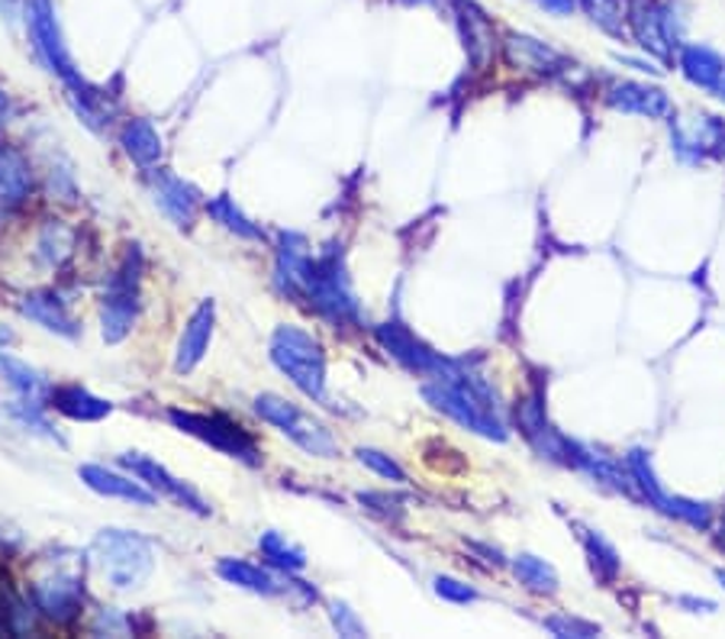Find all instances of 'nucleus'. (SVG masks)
Returning a JSON list of instances; mask_svg holds the SVG:
<instances>
[{
    "label": "nucleus",
    "mask_w": 725,
    "mask_h": 639,
    "mask_svg": "<svg viewBox=\"0 0 725 639\" xmlns=\"http://www.w3.org/2000/svg\"><path fill=\"white\" fill-rule=\"evenodd\" d=\"M306 294L313 298L316 310L332 320H349L359 313V303L352 298V288L345 281V271L339 259H320L306 269Z\"/></svg>",
    "instance_id": "1a4fd4ad"
},
{
    "label": "nucleus",
    "mask_w": 725,
    "mask_h": 639,
    "mask_svg": "<svg viewBox=\"0 0 725 639\" xmlns=\"http://www.w3.org/2000/svg\"><path fill=\"white\" fill-rule=\"evenodd\" d=\"M259 549H262V556L271 566H278V569H284V572H300V569L306 566L303 549H298L294 542H288V539L281 537V533H274V530H271V533H262Z\"/></svg>",
    "instance_id": "c85d7f7f"
},
{
    "label": "nucleus",
    "mask_w": 725,
    "mask_h": 639,
    "mask_svg": "<svg viewBox=\"0 0 725 639\" xmlns=\"http://www.w3.org/2000/svg\"><path fill=\"white\" fill-rule=\"evenodd\" d=\"M10 339H13V333H10V330H7V327H0V346H7V342H10Z\"/></svg>",
    "instance_id": "a19ab883"
},
{
    "label": "nucleus",
    "mask_w": 725,
    "mask_h": 639,
    "mask_svg": "<svg viewBox=\"0 0 725 639\" xmlns=\"http://www.w3.org/2000/svg\"><path fill=\"white\" fill-rule=\"evenodd\" d=\"M452 7H455L459 27H462L464 49L474 59V66H481L494 49V27L474 0H452Z\"/></svg>",
    "instance_id": "aec40b11"
},
{
    "label": "nucleus",
    "mask_w": 725,
    "mask_h": 639,
    "mask_svg": "<svg viewBox=\"0 0 725 639\" xmlns=\"http://www.w3.org/2000/svg\"><path fill=\"white\" fill-rule=\"evenodd\" d=\"M78 478L91 488V491H98L103 498H120V501H127V505H139V507H152L155 505V491L152 488H145L142 481H132L127 475H117V471L103 469V466H81L78 469Z\"/></svg>",
    "instance_id": "dca6fc26"
},
{
    "label": "nucleus",
    "mask_w": 725,
    "mask_h": 639,
    "mask_svg": "<svg viewBox=\"0 0 725 639\" xmlns=\"http://www.w3.org/2000/svg\"><path fill=\"white\" fill-rule=\"evenodd\" d=\"M503 52L510 59V66L526 68V71H561L567 66V59L561 56L555 46L535 39V36H523V33H510L503 39Z\"/></svg>",
    "instance_id": "6ab92c4d"
},
{
    "label": "nucleus",
    "mask_w": 725,
    "mask_h": 639,
    "mask_svg": "<svg viewBox=\"0 0 725 639\" xmlns=\"http://www.w3.org/2000/svg\"><path fill=\"white\" fill-rule=\"evenodd\" d=\"M377 339H381V346L394 356L400 366H406V369L416 371V375L445 378V375H452V371L459 369V362H452V359L432 352L426 342H420V339L413 337L406 327H400V323H384V327H377Z\"/></svg>",
    "instance_id": "9d476101"
},
{
    "label": "nucleus",
    "mask_w": 725,
    "mask_h": 639,
    "mask_svg": "<svg viewBox=\"0 0 725 639\" xmlns=\"http://www.w3.org/2000/svg\"><path fill=\"white\" fill-rule=\"evenodd\" d=\"M423 398L435 410H442L445 417H452L459 427L477 433V437L496 439V442L506 439V427L496 417V395L481 378L464 375L462 366L445 378H435V381L423 385Z\"/></svg>",
    "instance_id": "f257e3e1"
},
{
    "label": "nucleus",
    "mask_w": 725,
    "mask_h": 639,
    "mask_svg": "<svg viewBox=\"0 0 725 639\" xmlns=\"http://www.w3.org/2000/svg\"><path fill=\"white\" fill-rule=\"evenodd\" d=\"M23 317H30L33 323H39L42 330H49V333H59V337H74L78 330H74V320H71V313H68V307L56 294H30L27 301H23Z\"/></svg>",
    "instance_id": "4be33fe9"
},
{
    "label": "nucleus",
    "mask_w": 725,
    "mask_h": 639,
    "mask_svg": "<svg viewBox=\"0 0 725 639\" xmlns=\"http://www.w3.org/2000/svg\"><path fill=\"white\" fill-rule=\"evenodd\" d=\"M432 591L442 598V601H452V605H474L481 595L467 585V581H459L452 575H435L432 578Z\"/></svg>",
    "instance_id": "473e14b6"
},
{
    "label": "nucleus",
    "mask_w": 725,
    "mask_h": 639,
    "mask_svg": "<svg viewBox=\"0 0 725 639\" xmlns=\"http://www.w3.org/2000/svg\"><path fill=\"white\" fill-rule=\"evenodd\" d=\"M33 595L39 610L46 617L59 620V623H68L81 610V585H78V575L74 572L56 569L52 575L39 578L33 585Z\"/></svg>",
    "instance_id": "ddd939ff"
},
{
    "label": "nucleus",
    "mask_w": 725,
    "mask_h": 639,
    "mask_svg": "<svg viewBox=\"0 0 725 639\" xmlns=\"http://www.w3.org/2000/svg\"><path fill=\"white\" fill-rule=\"evenodd\" d=\"M207 210H210V217H213L217 223H223L232 233L245 236V239H259V236H262L239 210H235V203H232L230 198H217L213 203H207Z\"/></svg>",
    "instance_id": "7c9ffc66"
},
{
    "label": "nucleus",
    "mask_w": 725,
    "mask_h": 639,
    "mask_svg": "<svg viewBox=\"0 0 725 639\" xmlns=\"http://www.w3.org/2000/svg\"><path fill=\"white\" fill-rule=\"evenodd\" d=\"M135 269L120 271L110 284V294L103 298V339L107 342H120L132 330V320H135V307H139V294H135Z\"/></svg>",
    "instance_id": "f8f14e48"
},
{
    "label": "nucleus",
    "mask_w": 725,
    "mask_h": 639,
    "mask_svg": "<svg viewBox=\"0 0 725 639\" xmlns=\"http://www.w3.org/2000/svg\"><path fill=\"white\" fill-rule=\"evenodd\" d=\"M626 466L632 469V475H635V481H638V491H642V501H645V505L655 507L661 513H667V517H674V520H684V523H691L696 530H709V527H713V510H709V505L687 501V498H674V495L664 491V485H661L658 478H655V471H652V462H648L645 449H632L626 456Z\"/></svg>",
    "instance_id": "6e6552de"
},
{
    "label": "nucleus",
    "mask_w": 725,
    "mask_h": 639,
    "mask_svg": "<svg viewBox=\"0 0 725 639\" xmlns=\"http://www.w3.org/2000/svg\"><path fill=\"white\" fill-rule=\"evenodd\" d=\"M13 413H17V420L23 423V427H30V430H36V433H42V437L49 439H59L56 433H52V423L36 410V405H17L13 407ZM62 442V439H59Z\"/></svg>",
    "instance_id": "c9c22d12"
},
{
    "label": "nucleus",
    "mask_w": 725,
    "mask_h": 639,
    "mask_svg": "<svg viewBox=\"0 0 725 639\" xmlns=\"http://www.w3.org/2000/svg\"><path fill=\"white\" fill-rule=\"evenodd\" d=\"M123 466H127L142 485H149L155 495H165V498H171L178 507H188V510H194L200 517L210 513V505L200 498L198 491H194L188 481H181V478H174L168 469H162L159 462H152V459H145V456H135V452H127V456H123Z\"/></svg>",
    "instance_id": "9b49d317"
},
{
    "label": "nucleus",
    "mask_w": 725,
    "mask_h": 639,
    "mask_svg": "<svg viewBox=\"0 0 725 639\" xmlns=\"http://www.w3.org/2000/svg\"><path fill=\"white\" fill-rule=\"evenodd\" d=\"M359 462L367 466V469L374 471V475H381V478H387V481H394V485H403L406 481V471L396 466V459H391L387 452H381V449H359Z\"/></svg>",
    "instance_id": "72a5a7b5"
},
{
    "label": "nucleus",
    "mask_w": 725,
    "mask_h": 639,
    "mask_svg": "<svg viewBox=\"0 0 725 639\" xmlns=\"http://www.w3.org/2000/svg\"><path fill=\"white\" fill-rule=\"evenodd\" d=\"M400 3H406V7H429V3H435V0H400Z\"/></svg>",
    "instance_id": "ea45409f"
},
{
    "label": "nucleus",
    "mask_w": 725,
    "mask_h": 639,
    "mask_svg": "<svg viewBox=\"0 0 725 639\" xmlns=\"http://www.w3.org/2000/svg\"><path fill=\"white\" fill-rule=\"evenodd\" d=\"M545 13H552V17H571L581 3L577 0H535Z\"/></svg>",
    "instance_id": "e433bc0d"
},
{
    "label": "nucleus",
    "mask_w": 725,
    "mask_h": 639,
    "mask_svg": "<svg viewBox=\"0 0 725 639\" xmlns=\"http://www.w3.org/2000/svg\"><path fill=\"white\" fill-rule=\"evenodd\" d=\"M677 605L681 607H693L696 613L703 610V613H709V610H716V605L713 601H696V598H677Z\"/></svg>",
    "instance_id": "4c0bfd02"
},
{
    "label": "nucleus",
    "mask_w": 725,
    "mask_h": 639,
    "mask_svg": "<svg viewBox=\"0 0 725 639\" xmlns=\"http://www.w3.org/2000/svg\"><path fill=\"white\" fill-rule=\"evenodd\" d=\"M94 559L103 581L113 591H139L155 569V556L149 539L127 530H103L94 539Z\"/></svg>",
    "instance_id": "f03ea898"
},
{
    "label": "nucleus",
    "mask_w": 725,
    "mask_h": 639,
    "mask_svg": "<svg viewBox=\"0 0 725 639\" xmlns=\"http://www.w3.org/2000/svg\"><path fill=\"white\" fill-rule=\"evenodd\" d=\"M271 362L291 378L310 401L326 395V356L323 346L300 327H278L271 337Z\"/></svg>",
    "instance_id": "7ed1b4c3"
},
{
    "label": "nucleus",
    "mask_w": 725,
    "mask_h": 639,
    "mask_svg": "<svg viewBox=\"0 0 725 639\" xmlns=\"http://www.w3.org/2000/svg\"><path fill=\"white\" fill-rule=\"evenodd\" d=\"M332 617V627L339 630V637H364V623L355 617V610L349 605H332L330 610Z\"/></svg>",
    "instance_id": "f704fd0d"
},
{
    "label": "nucleus",
    "mask_w": 725,
    "mask_h": 639,
    "mask_svg": "<svg viewBox=\"0 0 725 639\" xmlns=\"http://www.w3.org/2000/svg\"><path fill=\"white\" fill-rule=\"evenodd\" d=\"M716 575H719V581H723V585H725V572H723V569H719V572H716Z\"/></svg>",
    "instance_id": "79ce46f5"
},
{
    "label": "nucleus",
    "mask_w": 725,
    "mask_h": 639,
    "mask_svg": "<svg viewBox=\"0 0 725 639\" xmlns=\"http://www.w3.org/2000/svg\"><path fill=\"white\" fill-rule=\"evenodd\" d=\"M0 378H3L13 391L30 395V398H36V395L42 391V375L30 369L27 362L13 359V356H3V352H0Z\"/></svg>",
    "instance_id": "c756f323"
},
{
    "label": "nucleus",
    "mask_w": 725,
    "mask_h": 639,
    "mask_svg": "<svg viewBox=\"0 0 725 639\" xmlns=\"http://www.w3.org/2000/svg\"><path fill=\"white\" fill-rule=\"evenodd\" d=\"M7 120H10V98L0 91V127H3Z\"/></svg>",
    "instance_id": "58836bf2"
},
{
    "label": "nucleus",
    "mask_w": 725,
    "mask_h": 639,
    "mask_svg": "<svg viewBox=\"0 0 725 639\" xmlns=\"http://www.w3.org/2000/svg\"><path fill=\"white\" fill-rule=\"evenodd\" d=\"M626 27L628 39L661 62L674 59V52L681 49L684 23L677 20V10L664 0H628Z\"/></svg>",
    "instance_id": "20e7f679"
},
{
    "label": "nucleus",
    "mask_w": 725,
    "mask_h": 639,
    "mask_svg": "<svg viewBox=\"0 0 725 639\" xmlns=\"http://www.w3.org/2000/svg\"><path fill=\"white\" fill-rule=\"evenodd\" d=\"M52 405H56L59 413H66L68 420H78V423H94V420H103L113 410L103 398H94L91 391H84L78 385L56 388L52 391Z\"/></svg>",
    "instance_id": "412c9836"
},
{
    "label": "nucleus",
    "mask_w": 725,
    "mask_h": 639,
    "mask_svg": "<svg viewBox=\"0 0 725 639\" xmlns=\"http://www.w3.org/2000/svg\"><path fill=\"white\" fill-rule=\"evenodd\" d=\"M217 572H220L223 581H230L235 588H245V591H252V595L271 598V595L278 591V581H274L271 575L259 569V566H252V562H242V559H220V562H217Z\"/></svg>",
    "instance_id": "393cba45"
},
{
    "label": "nucleus",
    "mask_w": 725,
    "mask_h": 639,
    "mask_svg": "<svg viewBox=\"0 0 725 639\" xmlns=\"http://www.w3.org/2000/svg\"><path fill=\"white\" fill-rule=\"evenodd\" d=\"M152 194H155L159 210L165 213L174 227H184V230L194 227V220H198V194H194L191 184L178 181L174 174H159L155 184H152Z\"/></svg>",
    "instance_id": "a211bd4d"
},
{
    "label": "nucleus",
    "mask_w": 725,
    "mask_h": 639,
    "mask_svg": "<svg viewBox=\"0 0 725 639\" xmlns=\"http://www.w3.org/2000/svg\"><path fill=\"white\" fill-rule=\"evenodd\" d=\"M30 184H33V174H30L27 159L17 149L0 146V201L20 203L27 198Z\"/></svg>",
    "instance_id": "5701e85b"
},
{
    "label": "nucleus",
    "mask_w": 725,
    "mask_h": 639,
    "mask_svg": "<svg viewBox=\"0 0 725 639\" xmlns=\"http://www.w3.org/2000/svg\"><path fill=\"white\" fill-rule=\"evenodd\" d=\"M255 410L262 417L264 423H271L274 430H281L284 437L291 439L294 446H300L306 456H316V459H332L339 452L335 439L332 433L320 423L313 420L310 413H303L298 405L278 398V395H259L255 398Z\"/></svg>",
    "instance_id": "39448f33"
},
{
    "label": "nucleus",
    "mask_w": 725,
    "mask_h": 639,
    "mask_svg": "<svg viewBox=\"0 0 725 639\" xmlns=\"http://www.w3.org/2000/svg\"><path fill=\"white\" fill-rule=\"evenodd\" d=\"M123 149L135 166L152 169L162 159V136L149 120H132L123 130Z\"/></svg>",
    "instance_id": "b1692460"
},
{
    "label": "nucleus",
    "mask_w": 725,
    "mask_h": 639,
    "mask_svg": "<svg viewBox=\"0 0 725 639\" xmlns=\"http://www.w3.org/2000/svg\"><path fill=\"white\" fill-rule=\"evenodd\" d=\"M606 103L620 113H635V117H648L661 120L671 117V101L667 94L655 84H642V81H620L606 91Z\"/></svg>",
    "instance_id": "4468645a"
},
{
    "label": "nucleus",
    "mask_w": 725,
    "mask_h": 639,
    "mask_svg": "<svg viewBox=\"0 0 725 639\" xmlns=\"http://www.w3.org/2000/svg\"><path fill=\"white\" fill-rule=\"evenodd\" d=\"M577 3L591 17V23H594L596 30H603V33L613 36V39H628V0H577Z\"/></svg>",
    "instance_id": "bb28decb"
},
{
    "label": "nucleus",
    "mask_w": 725,
    "mask_h": 639,
    "mask_svg": "<svg viewBox=\"0 0 725 639\" xmlns=\"http://www.w3.org/2000/svg\"><path fill=\"white\" fill-rule=\"evenodd\" d=\"M513 575L532 595H555L558 591V572L538 556H528V552L516 556L513 559Z\"/></svg>",
    "instance_id": "a878e982"
},
{
    "label": "nucleus",
    "mask_w": 725,
    "mask_h": 639,
    "mask_svg": "<svg viewBox=\"0 0 725 639\" xmlns=\"http://www.w3.org/2000/svg\"><path fill=\"white\" fill-rule=\"evenodd\" d=\"M677 68H681V74H684L691 84L709 91V94H716L719 84L725 81L723 56L713 52V49H706V46H696V42H681V49H677Z\"/></svg>",
    "instance_id": "f3484780"
},
{
    "label": "nucleus",
    "mask_w": 725,
    "mask_h": 639,
    "mask_svg": "<svg viewBox=\"0 0 725 639\" xmlns=\"http://www.w3.org/2000/svg\"><path fill=\"white\" fill-rule=\"evenodd\" d=\"M545 630H552L555 637L561 639H594L600 637V627L591 623V620H581V617H567V613H558V617H548L545 620Z\"/></svg>",
    "instance_id": "2f4dec72"
},
{
    "label": "nucleus",
    "mask_w": 725,
    "mask_h": 639,
    "mask_svg": "<svg viewBox=\"0 0 725 639\" xmlns=\"http://www.w3.org/2000/svg\"><path fill=\"white\" fill-rule=\"evenodd\" d=\"M27 27H30L39 59L52 68L62 81H68L71 88H84V81H81V74L74 68V59L68 52L62 27H59L56 0H30L27 3Z\"/></svg>",
    "instance_id": "0eeeda50"
},
{
    "label": "nucleus",
    "mask_w": 725,
    "mask_h": 639,
    "mask_svg": "<svg viewBox=\"0 0 725 639\" xmlns=\"http://www.w3.org/2000/svg\"><path fill=\"white\" fill-rule=\"evenodd\" d=\"M171 423L191 437L203 439L207 446L226 452L232 459H242L245 466H259V446L235 420H226L220 413H191V410H171Z\"/></svg>",
    "instance_id": "423d86ee"
},
{
    "label": "nucleus",
    "mask_w": 725,
    "mask_h": 639,
    "mask_svg": "<svg viewBox=\"0 0 725 639\" xmlns=\"http://www.w3.org/2000/svg\"><path fill=\"white\" fill-rule=\"evenodd\" d=\"M577 530H581L584 549H587V556H591L594 575L603 585H613V581L620 578V556H616V549L600 537L596 530H587V527H577Z\"/></svg>",
    "instance_id": "cd10ccee"
},
{
    "label": "nucleus",
    "mask_w": 725,
    "mask_h": 639,
    "mask_svg": "<svg viewBox=\"0 0 725 639\" xmlns=\"http://www.w3.org/2000/svg\"><path fill=\"white\" fill-rule=\"evenodd\" d=\"M213 323H217V307L213 301H203L194 310V317L188 320L181 342H178V356H174V369L181 375L194 371L200 366V359L207 356L210 349V339H213Z\"/></svg>",
    "instance_id": "2eb2a0df"
}]
</instances>
